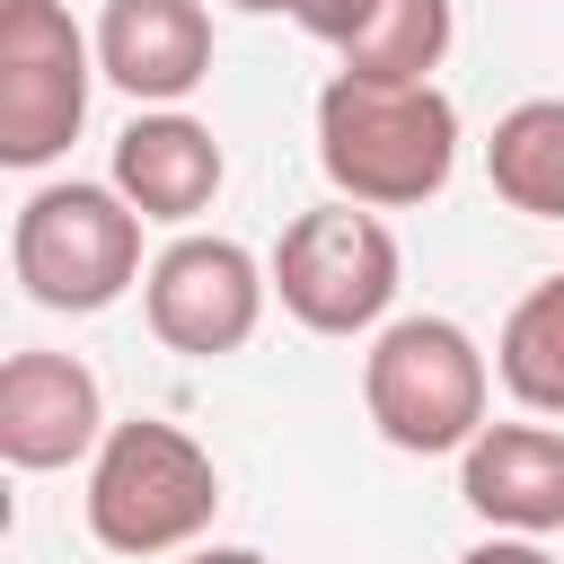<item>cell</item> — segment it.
<instances>
[{"mask_svg": "<svg viewBox=\"0 0 564 564\" xmlns=\"http://www.w3.org/2000/svg\"><path fill=\"white\" fill-rule=\"evenodd\" d=\"M317 167H326L335 203H361V212L432 203L458 167V106L432 79L335 70L317 88Z\"/></svg>", "mask_w": 564, "mask_h": 564, "instance_id": "obj_1", "label": "cell"}, {"mask_svg": "<svg viewBox=\"0 0 564 564\" xmlns=\"http://www.w3.org/2000/svg\"><path fill=\"white\" fill-rule=\"evenodd\" d=\"M220 511V467L185 423L132 414L97 441L88 458V538L106 555H176L212 529Z\"/></svg>", "mask_w": 564, "mask_h": 564, "instance_id": "obj_2", "label": "cell"}, {"mask_svg": "<svg viewBox=\"0 0 564 564\" xmlns=\"http://www.w3.org/2000/svg\"><path fill=\"white\" fill-rule=\"evenodd\" d=\"M9 273L35 308H62V317H97L115 308L132 282H150L141 264V212L115 194V185H35L9 220Z\"/></svg>", "mask_w": 564, "mask_h": 564, "instance_id": "obj_3", "label": "cell"}, {"mask_svg": "<svg viewBox=\"0 0 564 564\" xmlns=\"http://www.w3.org/2000/svg\"><path fill=\"white\" fill-rule=\"evenodd\" d=\"M485 397H494V370L458 317H397L361 352V405L379 441L405 458L467 449L485 432Z\"/></svg>", "mask_w": 564, "mask_h": 564, "instance_id": "obj_4", "label": "cell"}, {"mask_svg": "<svg viewBox=\"0 0 564 564\" xmlns=\"http://www.w3.org/2000/svg\"><path fill=\"white\" fill-rule=\"evenodd\" d=\"M97 88V35L70 26L62 0H0V159L53 167Z\"/></svg>", "mask_w": 564, "mask_h": 564, "instance_id": "obj_5", "label": "cell"}, {"mask_svg": "<svg viewBox=\"0 0 564 564\" xmlns=\"http://www.w3.org/2000/svg\"><path fill=\"white\" fill-rule=\"evenodd\" d=\"M397 273H405V256H397L388 220L361 203H317L273 247V300L308 335H370L397 300Z\"/></svg>", "mask_w": 564, "mask_h": 564, "instance_id": "obj_6", "label": "cell"}, {"mask_svg": "<svg viewBox=\"0 0 564 564\" xmlns=\"http://www.w3.org/2000/svg\"><path fill=\"white\" fill-rule=\"evenodd\" d=\"M264 291H273V264H256L238 238H176V247L150 256L141 308H150V335L167 352L220 361V352H238L256 335Z\"/></svg>", "mask_w": 564, "mask_h": 564, "instance_id": "obj_7", "label": "cell"}, {"mask_svg": "<svg viewBox=\"0 0 564 564\" xmlns=\"http://www.w3.org/2000/svg\"><path fill=\"white\" fill-rule=\"evenodd\" d=\"M106 388L79 352H9L0 361V458L44 476L70 458H97L106 441Z\"/></svg>", "mask_w": 564, "mask_h": 564, "instance_id": "obj_8", "label": "cell"}, {"mask_svg": "<svg viewBox=\"0 0 564 564\" xmlns=\"http://www.w3.org/2000/svg\"><path fill=\"white\" fill-rule=\"evenodd\" d=\"M97 79L141 106H176L212 79V9L203 0H106L97 9Z\"/></svg>", "mask_w": 564, "mask_h": 564, "instance_id": "obj_9", "label": "cell"}, {"mask_svg": "<svg viewBox=\"0 0 564 564\" xmlns=\"http://www.w3.org/2000/svg\"><path fill=\"white\" fill-rule=\"evenodd\" d=\"M458 494L494 538H546L564 529V432L555 423H485L458 449Z\"/></svg>", "mask_w": 564, "mask_h": 564, "instance_id": "obj_10", "label": "cell"}, {"mask_svg": "<svg viewBox=\"0 0 564 564\" xmlns=\"http://www.w3.org/2000/svg\"><path fill=\"white\" fill-rule=\"evenodd\" d=\"M220 141H212V123H194V115H132L123 132H115V194L141 212V220H167V229H185L194 212H212V194H220Z\"/></svg>", "mask_w": 564, "mask_h": 564, "instance_id": "obj_11", "label": "cell"}, {"mask_svg": "<svg viewBox=\"0 0 564 564\" xmlns=\"http://www.w3.org/2000/svg\"><path fill=\"white\" fill-rule=\"evenodd\" d=\"M485 176L511 212L529 220H564V97H529L494 123L485 141Z\"/></svg>", "mask_w": 564, "mask_h": 564, "instance_id": "obj_12", "label": "cell"}, {"mask_svg": "<svg viewBox=\"0 0 564 564\" xmlns=\"http://www.w3.org/2000/svg\"><path fill=\"white\" fill-rule=\"evenodd\" d=\"M494 370L529 414H564V273L529 282L494 335Z\"/></svg>", "mask_w": 564, "mask_h": 564, "instance_id": "obj_13", "label": "cell"}, {"mask_svg": "<svg viewBox=\"0 0 564 564\" xmlns=\"http://www.w3.org/2000/svg\"><path fill=\"white\" fill-rule=\"evenodd\" d=\"M449 35H458L449 0H379L361 18V35L344 44V70H361V79H432Z\"/></svg>", "mask_w": 564, "mask_h": 564, "instance_id": "obj_14", "label": "cell"}, {"mask_svg": "<svg viewBox=\"0 0 564 564\" xmlns=\"http://www.w3.org/2000/svg\"><path fill=\"white\" fill-rule=\"evenodd\" d=\"M370 9H379V0H291L282 18H300L317 44H335V53H344V44L361 35V18H370Z\"/></svg>", "mask_w": 564, "mask_h": 564, "instance_id": "obj_15", "label": "cell"}, {"mask_svg": "<svg viewBox=\"0 0 564 564\" xmlns=\"http://www.w3.org/2000/svg\"><path fill=\"white\" fill-rule=\"evenodd\" d=\"M458 564H564V555H546L538 538H485V546H467Z\"/></svg>", "mask_w": 564, "mask_h": 564, "instance_id": "obj_16", "label": "cell"}, {"mask_svg": "<svg viewBox=\"0 0 564 564\" xmlns=\"http://www.w3.org/2000/svg\"><path fill=\"white\" fill-rule=\"evenodd\" d=\"M185 564H264L256 546H203V555H185Z\"/></svg>", "mask_w": 564, "mask_h": 564, "instance_id": "obj_17", "label": "cell"}, {"mask_svg": "<svg viewBox=\"0 0 564 564\" xmlns=\"http://www.w3.org/2000/svg\"><path fill=\"white\" fill-rule=\"evenodd\" d=\"M229 9H291V0H229Z\"/></svg>", "mask_w": 564, "mask_h": 564, "instance_id": "obj_18", "label": "cell"}]
</instances>
